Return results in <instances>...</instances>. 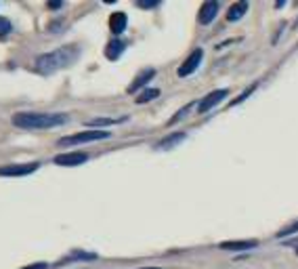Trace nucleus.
I'll return each instance as SVG.
<instances>
[{
  "label": "nucleus",
  "mask_w": 298,
  "mask_h": 269,
  "mask_svg": "<svg viewBox=\"0 0 298 269\" xmlns=\"http://www.w3.org/2000/svg\"><path fill=\"white\" fill-rule=\"evenodd\" d=\"M78 57H80V49L78 47H72V44H70V47H61V49H57L53 53L40 55L36 59V70L40 74L49 76V74H55V72L63 70V67L74 65L78 61Z\"/></svg>",
  "instance_id": "f257e3e1"
},
{
  "label": "nucleus",
  "mask_w": 298,
  "mask_h": 269,
  "mask_svg": "<svg viewBox=\"0 0 298 269\" xmlns=\"http://www.w3.org/2000/svg\"><path fill=\"white\" fill-rule=\"evenodd\" d=\"M67 122L65 114H34V111H24V114H15L13 124L17 128L26 130H38V128H55Z\"/></svg>",
  "instance_id": "f03ea898"
},
{
  "label": "nucleus",
  "mask_w": 298,
  "mask_h": 269,
  "mask_svg": "<svg viewBox=\"0 0 298 269\" xmlns=\"http://www.w3.org/2000/svg\"><path fill=\"white\" fill-rule=\"evenodd\" d=\"M107 130H84L78 134H72V137H63L59 139V145H78V143H90V141H101V139H109Z\"/></svg>",
  "instance_id": "7ed1b4c3"
},
{
  "label": "nucleus",
  "mask_w": 298,
  "mask_h": 269,
  "mask_svg": "<svg viewBox=\"0 0 298 269\" xmlns=\"http://www.w3.org/2000/svg\"><path fill=\"white\" fill-rule=\"evenodd\" d=\"M202 59H204V51L202 49H195L185 61H183V65L178 67V76L181 78H187V76H191L195 70H197V67H200V63H202Z\"/></svg>",
  "instance_id": "20e7f679"
},
{
  "label": "nucleus",
  "mask_w": 298,
  "mask_h": 269,
  "mask_svg": "<svg viewBox=\"0 0 298 269\" xmlns=\"http://www.w3.org/2000/svg\"><path fill=\"white\" fill-rule=\"evenodd\" d=\"M40 162H28V164H9V166H0V177H24L34 170H38Z\"/></svg>",
  "instance_id": "39448f33"
},
{
  "label": "nucleus",
  "mask_w": 298,
  "mask_h": 269,
  "mask_svg": "<svg viewBox=\"0 0 298 269\" xmlns=\"http://www.w3.org/2000/svg\"><path fill=\"white\" fill-rule=\"evenodd\" d=\"M229 95V91H227V88H218V91H212V93H208V95H206L202 101H200V105H197V111H200V114H206V111H210L214 105H218L225 97Z\"/></svg>",
  "instance_id": "423d86ee"
},
{
  "label": "nucleus",
  "mask_w": 298,
  "mask_h": 269,
  "mask_svg": "<svg viewBox=\"0 0 298 269\" xmlns=\"http://www.w3.org/2000/svg\"><path fill=\"white\" fill-rule=\"evenodd\" d=\"M88 160V156L86 153H80V151H70V153H59L55 156V164L57 166H80Z\"/></svg>",
  "instance_id": "0eeeda50"
},
{
  "label": "nucleus",
  "mask_w": 298,
  "mask_h": 269,
  "mask_svg": "<svg viewBox=\"0 0 298 269\" xmlns=\"http://www.w3.org/2000/svg\"><path fill=\"white\" fill-rule=\"evenodd\" d=\"M216 13H218V3H204L202 7H200V13H197V21L202 26H208V24H212L214 21V17H216Z\"/></svg>",
  "instance_id": "6e6552de"
},
{
  "label": "nucleus",
  "mask_w": 298,
  "mask_h": 269,
  "mask_svg": "<svg viewBox=\"0 0 298 269\" xmlns=\"http://www.w3.org/2000/svg\"><path fill=\"white\" fill-rule=\"evenodd\" d=\"M218 246L223 251H250V248H256L259 242L256 240H233V242H221Z\"/></svg>",
  "instance_id": "1a4fd4ad"
},
{
  "label": "nucleus",
  "mask_w": 298,
  "mask_h": 269,
  "mask_svg": "<svg viewBox=\"0 0 298 269\" xmlns=\"http://www.w3.org/2000/svg\"><path fill=\"white\" fill-rule=\"evenodd\" d=\"M124 47H126V42H122V40H118V38H113L111 42H107V47H105V57H107L109 61L120 59V55L124 53Z\"/></svg>",
  "instance_id": "9d476101"
},
{
  "label": "nucleus",
  "mask_w": 298,
  "mask_h": 269,
  "mask_svg": "<svg viewBox=\"0 0 298 269\" xmlns=\"http://www.w3.org/2000/svg\"><path fill=\"white\" fill-rule=\"evenodd\" d=\"M126 26H128L126 13H113V15L109 17V30H111L113 34H122V32L126 30Z\"/></svg>",
  "instance_id": "9b49d317"
},
{
  "label": "nucleus",
  "mask_w": 298,
  "mask_h": 269,
  "mask_svg": "<svg viewBox=\"0 0 298 269\" xmlns=\"http://www.w3.org/2000/svg\"><path fill=\"white\" fill-rule=\"evenodd\" d=\"M185 137H187L185 132H172V134H168V137H164L162 141H157L155 143V149H172L181 141H185Z\"/></svg>",
  "instance_id": "f8f14e48"
},
{
  "label": "nucleus",
  "mask_w": 298,
  "mask_h": 269,
  "mask_svg": "<svg viewBox=\"0 0 298 269\" xmlns=\"http://www.w3.org/2000/svg\"><path fill=\"white\" fill-rule=\"evenodd\" d=\"M153 76H155V70H151V67H149V70H143L139 76L132 80V84L128 86V93H136V91H139V88H143Z\"/></svg>",
  "instance_id": "ddd939ff"
},
{
  "label": "nucleus",
  "mask_w": 298,
  "mask_h": 269,
  "mask_svg": "<svg viewBox=\"0 0 298 269\" xmlns=\"http://www.w3.org/2000/svg\"><path fill=\"white\" fill-rule=\"evenodd\" d=\"M248 9H250V5L246 3V0H242V3H235V5L229 7V11H227V19H229V21H240V19L248 13Z\"/></svg>",
  "instance_id": "4468645a"
},
{
  "label": "nucleus",
  "mask_w": 298,
  "mask_h": 269,
  "mask_svg": "<svg viewBox=\"0 0 298 269\" xmlns=\"http://www.w3.org/2000/svg\"><path fill=\"white\" fill-rule=\"evenodd\" d=\"M155 97H160V91H157V88H147V91H143L134 101H136V103H147V101H151V99H155Z\"/></svg>",
  "instance_id": "2eb2a0df"
},
{
  "label": "nucleus",
  "mask_w": 298,
  "mask_h": 269,
  "mask_svg": "<svg viewBox=\"0 0 298 269\" xmlns=\"http://www.w3.org/2000/svg\"><path fill=\"white\" fill-rule=\"evenodd\" d=\"M191 107H193V103H189V105H185V107H183V109H178V111H176V114H174V118H170V120H168V124H174V122L183 120V118H185V116L189 114V111H191Z\"/></svg>",
  "instance_id": "dca6fc26"
},
{
  "label": "nucleus",
  "mask_w": 298,
  "mask_h": 269,
  "mask_svg": "<svg viewBox=\"0 0 298 269\" xmlns=\"http://www.w3.org/2000/svg\"><path fill=\"white\" fill-rule=\"evenodd\" d=\"M292 234H298V221H294V223H290L288 227H284V229L277 234V238H286V236H292Z\"/></svg>",
  "instance_id": "f3484780"
},
{
  "label": "nucleus",
  "mask_w": 298,
  "mask_h": 269,
  "mask_svg": "<svg viewBox=\"0 0 298 269\" xmlns=\"http://www.w3.org/2000/svg\"><path fill=\"white\" fill-rule=\"evenodd\" d=\"M120 120H113V118H97V120H90L88 126H109V124H116Z\"/></svg>",
  "instance_id": "a211bd4d"
},
{
  "label": "nucleus",
  "mask_w": 298,
  "mask_h": 269,
  "mask_svg": "<svg viewBox=\"0 0 298 269\" xmlns=\"http://www.w3.org/2000/svg\"><path fill=\"white\" fill-rule=\"evenodd\" d=\"M11 30H13L11 21H9V19H5V17H0V36H9V34H11Z\"/></svg>",
  "instance_id": "6ab92c4d"
},
{
  "label": "nucleus",
  "mask_w": 298,
  "mask_h": 269,
  "mask_svg": "<svg viewBox=\"0 0 298 269\" xmlns=\"http://www.w3.org/2000/svg\"><path fill=\"white\" fill-rule=\"evenodd\" d=\"M254 88H256V84H252V86L248 88V91H244V93H242V95H240V97H237L235 101H231V105H237V103H242V101H246V99H248V97L252 95V91H254Z\"/></svg>",
  "instance_id": "aec40b11"
},
{
  "label": "nucleus",
  "mask_w": 298,
  "mask_h": 269,
  "mask_svg": "<svg viewBox=\"0 0 298 269\" xmlns=\"http://www.w3.org/2000/svg\"><path fill=\"white\" fill-rule=\"evenodd\" d=\"M67 259H97V255H88V253H72Z\"/></svg>",
  "instance_id": "412c9836"
},
{
  "label": "nucleus",
  "mask_w": 298,
  "mask_h": 269,
  "mask_svg": "<svg viewBox=\"0 0 298 269\" xmlns=\"http://www.w3.org/2000/svg\"><path fill=\"white\" fill-rule=\"evenodd\" d=\"M160 3H136V7L139 9H155Z\"/></svg>",
  "instance_id": "4be33fe9"
},
{
  "label": "nucleus",
  "mask_w": 298,
  "mask_h": 269,
  "mask_svg": "<svg viewBox=\"0 0 298 269\" xmlns=\"http://www.w3.org/2000/svg\"><path fill=\"white\" fill-rule=\"evenodd\" d=\"M21 269H49V265L47 263H34L30 267H21Z\"/></svg>",
  "instance_id": "5701e85b"
},
{
  "label": "nucleus",
  "mask_w": 298,
  "mask_h": 269,
  "mask_svg": "<svg viewBox=\"0 0 298 269\" xmlns=\"http://www.w3.org/2000/svg\"><path fill=\"white\" fill-rule=\"evenodd\" d=\"M63 3H49V9H61Z\"/></svg>",
  "instance_id": "b1692460"
},
{
  "label": "nucleus",
  "mask_w": 298,
  "mask_h": 269,
  "mask_svg": "<svg viewBox=\"0 0 298 269\" xmlns=\"http://www.w3.org/2000/svg\"><path fill=\"white\" fill-rule=\"evenodd\" d=\"M139 269H162V267H139Z\"/></svg>",
  "instance_id": "393cba45"
},
{
  "label": "nucleus",
  "mask_w": 298,
  "mask_h": 269,
  "mask_svg": "<svg viewBox=\"0 0 298 269\" xmlns=\"http://www.w3.org/2000/svg\"><path fill=\"white\" fill-rule=\"evenodd\" d=\"M296 255H298V246H296Z\"/></svg>",
  "instance_id": "a878e982"
}]
</instances>
